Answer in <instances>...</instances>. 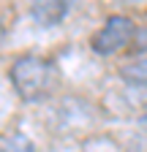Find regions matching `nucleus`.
Here are the masks:
<instances>
[{
	"instance_id": "obj_1",
	"label": "nucleus",
	"mask_w": 147,
	"mask_h": 152,
	"mask_svg": "<svg viewBox=\"0 0 147 152\" xmlns=\"http://www.w3.org/2000/svg\"><path fill=\"white\" fill-rule=\"evenodd\" d=\"M11 84L16 90L22 101L35 103V101H44L57 90L60 84V71L49 57L41 54H22L11 63Z\"/></svg>"
},
{
	"instance_id": "obj_2",
	"label": "nucleus",
	"mask_w": 147,
	"mask_h": 152,
	"mask_svg": "<svg viewBox=\"0 0 147 152\" xmlns=\"http://www.w3.org/2000/svg\"><path fill=\"white\" fill-rule=\"evenodd\" d=\"M134 35H136V25H134L128 16L115 14V16H109L106 22L101 25V30L93 35L90 46H93V52H96V54L109 57V54L123 52L128 44L134 41Z\"/></svg>"
},
{
	"instance_id": "obj_3",
	"label": "nucleus",
	"mask_w": 147,
	"mask_h": 152,
	"mask_svg": "<svg viewBox=\"0 0 147 152\" xmlns=\"http://www.w3.org/2000/svg\"><path fill=\"white\" fill-rule=\"evenodd\" d=\"M68 6L65 0H33L30 3V16L38 22L41 27H54L63 22Z\"/></svg>"
},
{
	"instance_id": "obj_4",
	"label": "nucleus",
	"mask_w": 147,
	"mask_h": 152,
	"mask_svg": "<svg viewBox=\"0 0 147 152\" xmlns=\"http://www.w3.org/2000/svg\"><path fill=\"white\" fill-rule=\"evenodd\" d=\"M120 76L128 84H136V87H147V54H139L136 60L125 63L120 68Z\"/></svg>"
},
{
	"instance_id": "obj_5",
	"label": "nucleus",
	"mask_w": 147,
	"mask_h": 152,
	"mask_svg": "<svg viewBox=\"0 0 147 152\" xmlns=\"http://www.w3.org/2000/svg\"><path fill=\"white\" fill-rule=\"evenodd\" d=\"M0 152H35V144L25 133H14V136H8L0 144Z\"/></svg>"
},
{
	"instance_id": "obj_6",
	"label": "nucleus",
	"mask_w": 147,
	"mask_h": 152,
	"mask_svg": "<svg viewBox=\"0 0 147 152\" xmlns=\"http://www.w3.org/2000/svg\"><path fill=\"white\" fill-rule=\"evenodd\" d=\"M139 122H142V125L147 128V101L142 103V111H139Z\"/></svg>"
},
{
	"instance_id": "obj_7",
	"label": "nucleus",
	"mask_w": 147,
	"mask_h": 152,
	"mask_svg": "<svg viewBox=\"0 0 147 152\" xmlns=\"http://www.w3.org/2000/svg\"><path fill=\"white\" fill-rule=\"evenodd\" d=\"M0 41H3V22H0Z\"/></svg>"
}]
</instances>
